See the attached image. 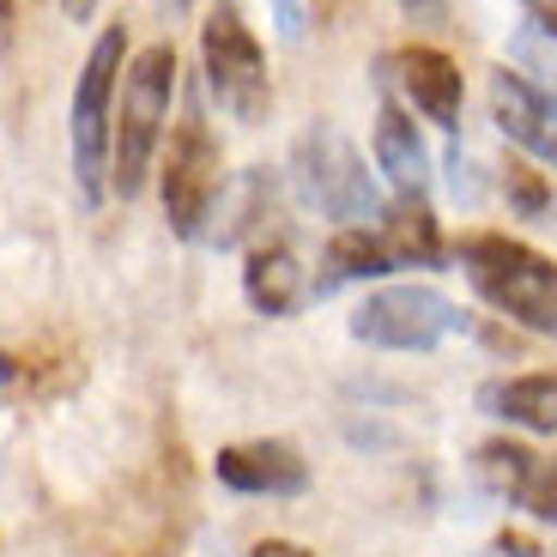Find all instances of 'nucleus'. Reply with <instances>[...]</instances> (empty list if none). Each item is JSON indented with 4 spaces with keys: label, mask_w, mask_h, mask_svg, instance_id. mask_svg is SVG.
<instances>
[{
    "label": "nucleus",
    "mask_w": 557,
    "mask_h": 557,
    "mask_svg": "<svg viewBox=\"0 0 557 557\" xmlns=\"http://www.w3.org/2000/svg\"><path fill=\"white\" fill-rule=\"evenodd\" d=\"M455 261L467 273V285L503 321L557 339V261L552 255H540L521 237H503V231H467L455 243Z\"/></svg>",
    "instance_id": "f257e3e1"
},
{
    "label": "nucleus",
    "mask_w": 557,
    "mask_h": 557,
    "mask_svg": "<svg viewBox=\"0 0 557 557\" xmlns=\"http://www.w3.org/2000/svg\"><path fill=\"white\" fill-rule=\"evenodd\" d=\"M170 98H176V49L170 42H152L139 49L122 73V115L110 127V188L122 200H134L152 176L158 139H164L170 122Z\"/></svg>",
    "instance_id": "f03ea898"
},
{
    "label": "nucleus",
    "mask_w": 557,
    "mask_h": 557,
    "mask_svg": "<svg viewBox=\"0 0 557 557\" xmlns=\"http://www.w3.org/2000/svg\"><path fill=\"white\" fill-rule=\"evenodd\" d=\"M292 182L304 207H315L321 219H334V231L382 219V188L363 170V152L339 134L334 122H309L292 146Z\"/></svg>",
    "instance_id": "7ed1b4c3"
},
{
    "label": "nucleus",
    "mask_w": 557,
    "mask_h": 557,
    "mask_svg": "<svg viewBox=\"0 0 557 557\" xmlns=\"http://www.w3.org/2000/svg\"><path fill=\"white\" fill-rule=\"evenodd\" d=\"M200 73L219 110L243 127H261L273 115V85H267V55L255 30L243 25L237 0H212L207 25H200Z\"/></svg>",
    "instance_id": "20e7f679"
},
{
    "label": "nucleus",
    "mask_w": 557,
    "mask_h": 557,
    "mask_svg": "<svg viewBox=\"0 0 557 557\" xmlns=\"http://www.w3.org/2000/svg\"><path fill=\"white\" fill-rule=\"evenodd\" d=\"M346 334L370 351H436L443 339L467 334V309L443 297L436 285H376L351 309Z\"/></svg>",
    "instance_id": "39448f33"
},
{
    "label": "nucleus",
    "mask_w": 557,
    "mask_h": 557,
    "mask_svg": "<svg viewBox=\"0 0 557 557\" xmlns=\"http://www.w3.org/2000/svg\"><path fill=\"white\" fill-rule=\"evenodd\" d=\"M122 55H127V30L110 25L91 55L79 67V91H73V176H79L85 200H103L110 188V103H115V85H122Z\"/></svg>",
    "instance_id": "423d86ee"
},
{
    "label": "nucleus",
    "mask_w": 557,
    "mask_h": 557,
    "mask_svg": "<svg viewBox=\"0 0 557 557\" xmlns=\"http://www.w3.org/2000/svg\"><path fill=\"white\" fill-rule=\"evenodd\" d=\"M158 195H164V219L182 243L207 237L212 207H219V195H224V152H219V139H212V127L200 110H188L176 122V134H170V158H164Z\"/></svg>",
    "instance_id": "0eeeda50"
},
{
    "label": "nucleus",
    "mask_w": 557,
    "mask_h": 557,
    "mask_svg": "<svg viewBox=\"0 0 557 557\" xmlns=\"http://www.w3.org/2000/svg\"><path fill=\"white\" fill-rule=\"evenodd\" d=\"M491 122L503 127V139H516L533 164L557 170V91L533 85L528 73L497 67L491 73Z\"/></svg>",
    "instance_id": "6e6552de"
},
{
    "label": "nucleus",
    "mask_w": 557,
    "mask_h": 557,
    "mask_svg": "<svg viewBox=\"0 0 557 557\" xmlns=\"http://www.w3.org/2000/svg\"><path fill=\"white\" fill-rule=\"evenodd\" d=\"M212 479L237 497H304L309 491V460L278 436H255V443H231L212 455Z\"/></svg>",
    "instance_id": "1a4fd4ad"
},
{
    "label": "nucleus",
    "mask_w": 557,
    "mask_h": 557,
    "mask_svg": "<svg viewBox=\"0 0 557 557\" xmlns=\"http://www.w3.org/2000/svg\"><path fill=\"white\" fill-rule=\"evenodd\" d=\"M394 79H400L406 103H412L424 122L436 127H460V103H467V79H460V67L443 55V49H431V42H412V49H400V55H388Z\"/></svg>",
    "instance_id": "9d476101"
},
{
    "label": "nucleus",
    "mask_w": 557,
    "mask_h": 557,
    "mask_svg": "<svg viewBox=\"0 0 557 557\" xmlns=\"http://www.w3.org/2000/svg\"><path fill=\"white\" fill-rule=\"evenodd\" d=\"M243 297H249L261 315L285 321L309 304V267L297 261V249L285 237H261L249 243V261H243Z\"/></svg>",
    "instance_id": "9b49d317"
},
{
    "label": "nucleus",
    "mask_w": 557,
    "mask_h": 557,
    "mask_svg": "<svg viewBox=\"0 0 557 557\" xmlns=\"http://www.w3.org/2000/svg\"><path fill=\"white\" fill-rule=\"evenodd\" d=\"M479 412L528 436H557V370H521V376H491L479 388Z\"/></svg>",
    "instance_id": "f8f14e48"
},
{
    "label": "nucleus",
    "mask_w": 557,
    "mask_h": 557,
    "mask_svg": "<svg viewBox=\"0 0 557 557\" xmlns=\"http://www.w3.org/2000/svg\"><path fill=\"white\" fill-rule=\"evenodd\" d=\"M370 152H376V170L394 182V195H424L431 188V146L418 134L412 110L382 103L376 127H370Z\"/></svg>",
    "instance_id": "ddd939ff"
},
{
    "label": "nucleus",
    "mask_w": 557,
    "mask_h": 557,
    "mask_svg": "<svg viewBox=\"0 0 557 557\" xmlns=\"http://www.w3.org/2000/svg\"><path fill=\"white\" fill-rule=\"evenodd\" d=\"M400 273L382 243L376 224H351V231H334L327 249H321V273L309 278V297H334L339 285H363V278H388Z\"/></svg>",
    "instance_id": "4468645a"
},
{
    "label": "nucleus",
    "mask_w": 557,
    "mask_h": 557,
    "mask_svg": "<svg viewBox=\"0 0 557 557\" xmlns=\"http://www.w3.org/2000/svg\"><path fill=\"white\" fill-rule=\"evenodd\" d=\"M382 243H388L394 267H431V273H443L448 249H443V231H436V212L424 195H394L382 200V219H376Z\"/></svg>",
    "instance_id": "2eb2a0df"
},
{
    "label": "nucleus",
    "mask_w": 557,
    "mask_h": 557,
    "mask_svg": "<svg viewBox=\"0 0 557 557\" xmlns=\"http://www.w3.org/2000/svg\"><path fill=\"white\" fill-rule=\"evenodd\" d=\"M273 195H278V176H273V170H243L237 182H224L219 207H212L207 237L219 243V249H237V243H249L255 231L267 224V212H273Z\"/></svg>",
    "instance_id": "dca6fc26"
},
{
    "label": "nucleus",
    "mask_w": 557,
    "mask_h": 557,
    "mask_svg": "<svg viewBox=\"0 0 557 557\" xmlns=\"http://www.w3.org/2000/svg\"><path fill=\"white\" fill-rule=\"evenodd\" d=\"M533 460H540L533 443H521V436H491V443H479V455H473V479L491 491V497H516V485L528 479Z\"/></svg>",
    "instance_id": "f3484780"
},
{
    "label": "nucleus",
    "mask_w": 557,
    "mask_h": 557,
    "mask_svg": "<svg viewBox=\"0 0 557 557\" xmlns=\"http://www.w3.org/2000/svg\"><path fill=\"white\" fill-rule=\"evenodd\" d=\"M528 521H540V528H557V460H533L528 479L516 485V497H509Z\"/></svg>",
    "instance_id": "a211bd4d"
},
{
    "label": "nucleus",
    "mask_w": 557,
    "mask_h": 557,
    "mask_svg": "<svg viewBox=\"0 0 557 557\" xmlns=\"http://www.w3.org/2000/svg\"><path fill=\"white\" fill-rule=\"evenodd\" d=\"M503 195H509V207H516L521 219H545V212H552V182H545V170H533L528 158H509V164H503Z\"/></svg>",
    "instance_id": "6ab92c4d"
},
{
    "label": "nucleus",
    "mask_w": 557,
    "mask_h": 557,
    "mask_svg": "<svg viewBox=\"0 0 557 557\" xmlns=\"http://www.w3.org/2000/svg\"><path fill=\"white\" fill-rule=\"evenodd\" d=\"M443 170H448V195H455L460 207H479V200H485V182L473 176L479 164L460 152V146H448V152H443Z\"/></svg>",
    "instance_id": "aec40b11"
},
{
    "label": "nucleus",
    "mask_w": 557,
    "mask_h": 557,
    "mask_svg": "<svg viewBox=\"0 0 557 557\" xmlns=\"http://www.w3.org/2000/svg\"><path fill=\"white\" fill-rule=\"evenodd\" d=\"M273 18H278V37H285V42H304L309 18H304V7H297V0H273Z\"/></svg>",
    "instance_id": "412c9836"
},
{
    "label": "nucleus",
    "mask_w": 557,
    "mask_h": 557,
    "mask_svg": "<svg viewBox=\"0 0 557 557\" xmlns=\"http://www.w3.org/2000/svg\"><path fill=\"white\" fill-rule=\"evenodd\" d=\"M521 7H528L533 30H540V37H552V42H557V0H521Z\"/></svg>",
    "instance_id": "4be33fe9"
},
{
    "label": "nucleus",
    "mask_w": 557,
    "mask_h": 557,
    "mask_svg": "<svg viewBox=\"0 0 557 557\" xmlns=\"http://www.w3.org/2000/svg\"><path fill=\"white\" fill-rule=\"evenodd\" d=\"M249 557H315V552H304L292 540H261V545H249Z\"/></svg>",
    "instance_id": "5701e85b"
},
{
    "label": "nucleus",
    "mask_w": 557,
    "mask_h": 557,
    "mask_svg": "<svg viewBox=\"0 0 557 557\" xmlns=\"http://www.w3.org/2000/svg\"><path fill=\"white\" fill-rule=\"evenodd\" d=\"M400 7H406L412 18H431V25L443 18V0H400Z\"/></svg>",
    "instance_id": "b1692460"
},
{
    "label": "nucleus",
    "mask_w": 557,
    "mask_h": 557,
    "mask_svg": "<svg viewBox=\"0 0 557 557\" xmlns=\"http://www.w3.org/2000/svg\"><path fill=\"white\" fill-rule=\"evenodd\" d=\"M61 7H67V18H73V25H85V18L98 13V0H61Z\"/></svg>",
    "instance_id": "393cba45"
},
{
    "label": "nucleus",
    "mask_w": 557,
    "mask_h": 557,
    "mask_svg": "<svg viewBox=\"0 0 557 557\" xmlns=\"http://www.w3.org/2000/svg\"><path fill=\"white\" fill-rule=\"evenodd\" d=\"M158 7H164L170 18H182V13H188V7H195V0H158Z\"/></svg>",
    "instance_id": "a878e982"
},
{
    "label": "nucleus",
    "mask_w": 557,
    "mask_h": 557,
    "mask_svg": "<svg viewBox=\"0 0 557 557\" xmlns=\"http://www.w3.org/2000/svg\"><path fill=\"white\" fill-rule=\"evenodd\" d=\"M7 13H13V0H0V18H7Z\"/></svg>",
    "instance_id": "bb28decb"
}]
</instances>
